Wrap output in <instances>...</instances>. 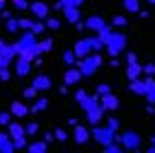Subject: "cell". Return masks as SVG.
<instances>
[{
  "label": "cell",
  "mask_w": 155,
  "mask_h": 153,
  "mask_svg": "<svg viewBox=\"0 0 155 153\" xmlns=\"http://www.w3.org/2000/svg\"><path fill=\"white\" fill-rule=\"evenodd\" d=\"M82 24H85V29H90V32H94V34H97V32H102V29L107 27V19H104V17H99V15H92V17H87Z\"/></svg>",
  "instance_id": "12"
},
{
  "label": "cell",
  "mask_w": 155,
  "mask_h": 153,
  "mask_svg": "<svg viewBox=\"0 0 155 153\" xmlns=\"http://www.w3.org/2000/svg\"><path fill=\"white\" fill-rule=\"evenodd\" d=\"M116 141L124 146V151H138L140 143H143V138H140L136 131H124V134L116 131Z\"/></svg>",
  "instance_id": "6"
},
{
  "label": "cell",
  "mask_w": 155,
  "mask_h": 153,
  "mask_svg": "<svg viewBox=\"0 0 155 153\" xmlns=\"http://www.w3.org/2000/svg\"><path fill=\"white\" fill-rule=\"evenodd\" d=\"M143 75V63H126V78L128 80H136V78H140Z\"/></svg>",
  "instance_id": "19"
},
{
  "label": "cell",
  "mask_w": 155,
  "mask_h": 153,
  "mask_svg": "<svg viewBox=\"0 0 155 153\" xmlns=\"http://www.w3.org/2000/svg\"><path fill=\"white\" fill-rule=\"evenodd\" d=\"M150 143H153V146H155V134H153V136H150Z\"/></svg>",
  "instance_id": "54"
},
{
  "label": "cell",
  "mask_w": 155,
  "mask_h": 153,
  "mask_svg": "<svg viewBox=\"0 0 155 153\" xmlns=\"http://www.w3.org/2000/svg\"><path fill=\"white\" fill-rule=\"evenodd\" d=\"M12 121V114H10V109L7 112H0V126H7Z\"/></svg>",
  "instance_id": "42"
},
{
  "label": "cell",
  "mask_w": 155,
  "mask_h": 153,
  "mask_svg": "<svg viewBox=\"0 0 155 153\" xmlns=\"http://www.w3.org/2000/svg\"><path fill=\"white\" fill-rule=\"evenodd\" d=\"M44 109H48V100L46 97H36V100H31V107H29V114H41Z\"/></svg>",
  "instance_id": "20"
},
{
  "label": "cell",
  "mask_w": 155,
  "mask_h": 153,
  "mask_svg": "<svg viewBox=\"0 0 155 153\" xmlns=\"http://www.w3.org/2000/svg\"><path fill=\"white\" fill-rule=\"evenodd\" d=\"M53 49V39L51 36H41V39H36V44H34V49H31V56L36 58V56H41V53H48Z\"/></svg>",
  "instance_id": "8"
},
{
  "label": "cell",
  "mask_w": 155,
  "mask_h": 153,
  "mask_svg": "<svg viewBox=\"0 0 155 153\" xmlns=\"http://www.w3.org/2000/svg\"><path fill=\"white\" fill-rule=\"evenodd\" d=\"M41 138H44L46 143H51V141H56V138H53V131H46V134H41Z\"/></svg>",
  "instance_id": "48"
},
{
  "label": "cell",
  "mask_w": 155,
  "mask_h": 153,
  "mask_svg": "<svg viewBox=\"0 0 155 153\" xmlns=\"http://www.w3.org/2000/svg\"><path fill=\"white\" fill-rule=\"evenodd\" d=\"M0 15H2V19H10V17H12V12H10V10H0Z\"/></svg>",
  "instance_id": "49"
},
{
  "label": "cell",
  "mask_w": 155,
  "mask_h": 153,
  "mask_svg": "<svg viewBox=\"0 0 155 153\" xmlns=\"http://www.w3.org/2000/svg\"><path fill=\"white\" fill-rule=\"evenodd\" d=\"M36 34L34 32H29V29H22V36L12 44L15 46V51H17V56H24V58H29V61H34V56H31V49H34V44H36Z\"/></svg>",
  "instance_id": "3"
},
{
  "label": "cell",
  "mask_w": 155,
  "mask_h": 153,
  "mask_svg": "<svg viewBox=\"0 0 155 153\" xmlns=\"http://www.w3.org/2000/svg\"><path fill=\"white\" fill-rule=\"evenodd\" d=\"M136 61H138V56H136L133 51H128V53H126V63H136Z\"/></svg>",
  "instance_id": "47"
},
{
  "label": "cell",
  "mask_w": 155,
  "mask_h": 153,
  "mask_svg": "<svg viewBox=\"0 0 155 153\" xmlns=\"http://www.w3.org/2000/svg\"><path fill=\"white\" fill-rule=\"evenodd\" d=\"M143 83H145V92H143V97H145L150 104H155V75H145Z\"/></svg>",
  "instance_id": "17"
},
{
  "label": "cell",
  "mask_w": 155,
  "mask_h": 153,
  "mask_svg": "<svg viewBox=\"0 0 155 153\" xmlns=\"http://www.w3.org/2000/svg\"><path fill=\"white\" fill-rule=\"evenodd\" d=\"M80 107L85 109V119H87V124H92V126L99 124V121L107 117V112H104V107L99 104V97H97V95H94V97L87 95V97L80 102Z\"/></svg>",
  "instance_id": "1"
},
{
  "label": "cell",
  "mask_w": 155,
  "mask_h": 153,
  "mask_svg": "<svg viewBox=\"0 0 155 153\" xmlns=\"http://www.w3.org/2000/svg\"><path fill=\"white\" fill-rule=\"evenodd\" d=\"M12 2H15V0H12Z\"/></svg>",
  "instance_id": "56"
},
{
  "label": "cell",
  "mask_w": 155,
  "mask_h": 153,
  "mask_svg": "<svg viewBox=\"0 0 155 153\" xmlns=\"http://www.w3.org/2000/svg\"><path fill=\"white\" fill-rule=\"evenodd\" d=\"M99 104L104 107V112H116L121 102H119V97L114 92H107V95H99Z\"/></svg>",
  "instance_id": "10"
},
{
  "label": "cell",
  "mask_w": 155,
  "mask_h": 153,
  "mask_svg": "<svg viewBox=\"0 0 155 153\" xmlns=\"http://www.w3.org/2000/svg\"><path fill=\"white\" fill-rule=\"evenodd\" d=\"M17 22H19V29H31V22H34V19H29V17H17Z\"/></svg>",
  "instance_id": "40"
},
{
  "label": "cell",
  "mask_w": 155,
  "mask_h": 153,
  "mask_svg": "<svg viewBox=\"0 0 155 153\" xmlns=\"http://www.w3.org/2000/svg\"><path fill=\"white\" fill-rule=\"evenodd\" d=\"M75 53H73V49H68V51H63V63L65 66H75Z\"/></svg>",
  "instance_id": "36"
},
{
  "label": "cell",
  "mask_w": 155,
  "mask_h": 153,
  "mask_svg": "<svg viewBox=\"0 0 155 153\" xmlns=\"http://www.w3.org/2000/svg\"><path fill=\"white\" fill-rule=\"evenodd\" d=\"M5 5H7V0H0V10H5Z\"/></svg>",
  "instance_id": "53"
},
{
  "label": "cell",
  "mask_w": 155,
  "mask_h": 153,
  "mask_svg": "<svg viewBox=\"0 0 155 153\" xmlns=\"http://www.w3.org/2000/svg\"><path fill=\"white\" fill-rule=\"evenodd\" d=\"M107 51H109V56H119V53H124L126 51V46H128V36L124 34V32H119V29H114L111 32V36L107 39Z\"/></svg>",
  "instance_id": "4"
},
{
  "label": "cell",
  "mask_w": 155,
  "mask_h": 153,
  "mask_svg": "<svg viewBox=\"0 0 155 153\" xmlns=\"http://www.w3.org/2000/svg\"><path fill=\"white\" fill-rule=\"evenodd\" d=\"M39 95H41V92H39L34 85H29V87H24V92H22V100H29V102H31V100H36Z\"/></svg>",
  "instance_id": "27"
},
{
  "label": "cell",
  "mask_w": 155,
  "mask_h": 153,
  "mask_svg": "<svg viewBox=\"0 0 155 153\" xmlns=\"http://www.w3.org/2000/svg\"><path fill=\"white\" fill-rule=\"evenodd\" d=\"M90 138H94L99 146H107L109 141H116V131H111L109 126H99V124H94V126L90 129Z\"/></svg>",
  "instance_id": "5"
},
{
  "label": "cell",
  "mask_w": 155,
  "mask_h": 153,
  "mask_svg": "<svg viewBox=\"0 0 155 153\" xmlns=\"http://www.w3.org/2000/svg\"><path fill=\"white\" fill-rule=\"evenodd\" d=\"M70 136H73V141H75L78 146H85V143L90 141V129H87V126H82V124H75Z\"/></svg>",
  "instance_id": "11"
},
{
  "label": "cell",
  "mask_w": 155,
  "mask_h": 153,
  "mask_svg": "<svg viewBox=\"0 0 155 153\" xmlns=\"http://www.w3.org/2000/svg\"><path fill=\"white\" fill-rule=\"evenodd\" d=\"M145 2H150V5H155V0H145Z\"/></svg>",
  "instance_id": "55"
},
{
  "label": "cell",
  "mask_w": 155,
  "mask_h": 153,
  "mask_svg": "<svg viewBox=\"0 0 155 153\" xmlns=\"http://www.w3.org/2000/svg\"><path fill=\"white\" fill-rule=\"evenodd\" d=\"M126 24H128V19H126L124 15H114V17H111V24H109V27H111V29H124Z\"/></svg>",
  "instance_id": "26"
},
{
  "label": "cell",
  "mask_w": 155,
  "mask_h": 153,
  "mask_svg": "<svg viewBox=\"0 0 155 153\" xmlns=\"http://www.w3.org/2000/svg\"><path fill=\"white\" fill-rule=\"evenodd\" d=\"M27 151H29V153H46V151H48V143H46L44 138H39V141L27 143Z\"/></svg>",
  "instance_id": "24"
},
{
  "label": "cell",
  "mask_w": 155,
  "mask_h": 153,
  "mask_svg": "<svg viewBox=\"0 0 155 153\" xmlns=\"http://www.w3.org/2000/svg\"><path fill=\"white\" fill-rule=\"evenodd\" d=\"M27 143H29V136H22V138H12V146H15V151H17V148H27Z\"/></svg>",
  "instance_id": "38"
},
{
  "label": "cell",
  "mask_w": 155,
  "mask_h": 153,
  "mask_svg": "<svg viewBox=\"0 0 155 153\" xmlns=\"http://www.w3.org/2000/svg\"><path fill=\"white\" fill-rule=\"evenodd\" d=\"M145 112H148V114H155V104L148 102V104H145Z\"/></svg>",
  "instance_id": "51"
},
{
  "label": "cell",
  "mask_w": 155,
  "mask_h": 153,
  "mask_svg": "<svg viewBox=\"0 0 155 153\" xmlns=\"http://www.w3.org/2000/svg\"><path fill=\"white\" fill-rule=\"evenodd\" d=\"M10 114H12L15 119H22V117H29V104H27L24 100H15V102L10 104Z\"/></svg>",
  "instance_id": "14"
},
{
  "label": "cell",
  "mask_w": 155,
  "mask_h": 153,
  "mask_svg": "<svg viewBox=\"0 0 155 153\" xmlns=\"http://www.w3.org/2000/svg\"><path fill=\"white\" fill-rule=\"evenodd\" d=\"M82 80V73L78 70V66H68V70L63 73V83L68 85V87H73V85H78Z\"/></svg>",
  "instance_id": "13"
},
{
  "label": "cell",
  "mask_w": 155,
  "mask_h": 153,
  "mask_svg": "<svg viewBox=\"0 0 155 153\" xmlns=\"http://www.w3.org/2000/svg\"><path fill=\"white\" fill-rule=\"evenodd\" d=\"M31 70V61L24 58V56H15V75L17 78H27Z\"/></svg>",
  "instance_id": "9"
},
{
  "label": "cell",
  "mask_w": 155,
  "mask_h": 153,
  "mask_svg": "<svg viewBox=\"0 0 155 153\" xmlns=\"http://www.w3.org/2000/svg\"><path fill=\"white\" fill-rule=\"evenodd\" d=\"M29 12H31L34 19H46V17L51 15V7H48L44 0H34V2H29Z\"/></svg>",
  "instance_id": "7"
},
{
  "label": "cell",
  "mask_w": 155,
  "mask_h": 153,
  "mask_svg": "<svg viewBox=\"0 0 155 153\" xmlns=\"http://www.w3.org/2000/svg\"><path fill=\"white\" fill-rule=\"evenodd\" d=\"M102 53L99 51H90L87 56H82V58H78L75 61V66H78V70L82 73V78H90V75H94L99 68H102Z\"/></svg>",
  "instance_id": "2"
},
{
  "label": "cell",
  "mask_w": 155,
  "mask_h": 153,
  "mask_svg": "<svg viewBox=\"0 0 155 153\" xmlns=\"http://www.w3.org/2000/svg\"><path fill=\"white\" fill-rule=\"evenodd\" d=\"M53 138H56V141H61V143H65V141L70 138V134H68V131H65L63 126H58V129L53 131Z\"/></svg>",
  "instance_id": "29"
},
{
  "label": "cell",
  "mask_w": 155,
  "mask_h": 153,
  "mask_svg": "<svg viewBox=\"0 0 155 153\" xmlns=\"http://www.w3.org/2000/svg\"><path fill=\"white\" fill-rule=\"evenodd\" d=\"M15 146H12V138L7 131H0V153H12Z\"/></svg>",
  "instance_id": "22"
},
{
  "label": "cell",
  "mask_w": 155,
  "mask_h": 153,
  "mask_svg": "<svg viewBox=\"0 0 155 153\" xmlns=\"http://www.w3.org/2000/svg\"><path fill=\"white\" fill-rule=\"evenodd\" d=\"M82 2H85V0H58L53 7H56V10H63V7H82Z\"/></svg>",
  "instance_id": "25"
},
{
  "label": "cell",
  "mask_w": 155,
  "mask_h": 153,
  "mask_svg": "<svg viewBox=\"0 0 155 153\" xmlns=\"http://www.w3.org/2000/svg\"><path fill=\"white\" fill-rule=\"evenodd\" d=\"M61 12H63V17H65V22H70V24H75V22H80V7H63Z\"/></svg>",
  "instance_id": "21"
},
{
  "label": "cell",
  "mask_w": 155,
  "mask_h": 153,
  "mask_svg": "<svg viewBox=\"0 0 155 153\" xmlns=\"http://www.w3.org/2000/svg\"><path fill=\"white\" fill-rule=\"evenodd\" d=\"M7 134H10V138H22V136H27V134H24V124L17 121L15 117H12V121L7 124Z\"/></svg>",
  "instance_id": "18"
},
{
  "label": "cell",
  "mask_w": 155,
  "mask_h": 153,
  "mask_svg": "<svg viewBox=\"0 0 155 153\" xmlns=\"http://www.w3.org/2000/svg\"><path fill=\"white\" fill-rule=\"evenodd\" d=\"M5 49H7V41H5V39H0V53H2Z\"/></svg>",
  "instance_id": "52"
},
{
  "label": "cell",
  "mask_w": 155,
  "mask_h": 153,
  "mask_svg": "<svg viewBox=\"0 0 155 153\" xmlns=\"http://www.w3.org/2000/svg\"><path fill=\"white\" fill-rule=\"evenodd\" d=\"M90 51H92L90 36H87V39H78V44L73 46V53H75V58H82V56H87Z\"/></svg>",
  "instance_id": "16"
},
{
  "label": "cell",
  "mask_w": 155,
  "mask_h": 153,
  "mask_svg": "<svg viewBox=\"0 0 155 153\" xmlns=\"http://www.w3.org/2000/svg\"><path fill=\"white\" fill-rule=\"evenodd\" d=\"M12 5H15V10H22V12H24V10H29V2H27V0H15Z\"/></svg>",
  "instance_id": "45"
},
{
  "label": "cell",
  "mask_w": 155,
  "mask_h": 153,
  "mask_svg": "<svg viewBox=\"0 0 155 153\" xmlns=\"http://www.w3.org/2000/svg\"><path fill=\"white\" fill-rule=\"evenodd\" d=\"M111 32H114V29H111V27H109V24H107V27H104V29H102V32H97V39H99V41H102V44H107V39H109V36H111Z\"/></svg>",
  "instance_id": "35"
},
{
  "label": "cell",
  "mask_w": 155,
  "mask_h": 153,
  "mask_svg": "<svg viewBox=\"0 0 155 153\" xmlns=\"http://www.w3.org/2000/svg\"><path fill=\"white\" fill-rule=\"evenodd\" d=\"M5 29L7 32H19V22H17V17H10V19H5Z\"/></svg>",
  "instance_id": "32"
},
{
  "label": "cell",
  "mask_w": 155,
  "mask_h": 153,
  "mask_svg": "<svg viewBox=\"0 0 155 153\" xmlns=\"http://www.w3.org/2000/svg\"><path fill=\"white\" fill-rule=\"evenodd\" d=\"M24 134H27V136H36V134H39V124H36V121H27V124H24Z\"/></svg>",
  "instance_id": "34"
},
{
  "label": "cell",
  "mask_w": 155,
  "mask_h": 153,
  "mask_svg": "<svg viewBox=\"0 0 155 153\" xmlns=\"http://www.w3.org/2000/svg\"><path fill=\"white\" fill-rule=\"evenodd\" d=\"M128 90H131L133 95H138V97H143V92H145V83H143V78H136V80H128Z\"/></svg>",
  "instance_id": "23"
},
{
  "label": "cell",
  "mask_w": 155,
  "mask_h": 153,
  "mask_svg": "<svg viewBox=\"0 0 155 153\" xmlns=\"http://www.w3.org/2000/svg\"><path fill=\"white\" fill-rule=\"evenodd\" d=\"M143 75H155V61H150V63L143 66Z\"/></svg>",
  "instance_id": "44"
},
{
  "label": "cell",
  "mask_w": 155,
  "mask_h": 153,
  "mask_svg": "<svg viewBox=\"0 0 155 153\" xmlns=\"http://www.w3.org/2000/svg\"><path fill=\"white\" fill-rule=\"evenodd\" d=\"M90 44H92V51H102V49H104V44L97 39V34H94V36H90Z\"/></svg>",
  "instance_id": "41"
},
{
  "label": "cell",
  "mask_w": 155,
  "mask_h": 153,
  "mask_svg": "<svg viewBox=\"0 0 155 153\" xmlns=\"http://www.w3.org/2000/svg\"><path fill=\"white\" fill-rule=\"evenodd\" d=\"M44 24H46V29H61V19L58 17H51V15L44 19Z\"/></svg>",
  "instance_id": "31"
},
{
  "label": "cell",
  "mask_w": 155,
  "mask_h": 153,
  "mask_svg": "<svg viewBox=\"0 0 155 153\" xmlns=\"http://www.w3.org/2000/svg\"><path fill=\"white\" fill-rule=\"evenodd\" d=\"M44 29H46L44 19H34V22H31V29H29V32H34V34L39 36V34H44Z\"/></svg>",
  "instance_id": "33"
},
{
  "label": "cell",
  "mask_w": 155,
  "mask_h": 153,
  "mask_svg": "<svg viewBox=\"0 0 155 153\" xmlns=\"http://www.w3.org/2000/svg\"><path fill=\"white\" fill-rule=\"evenodd\" d=\"M85 97H87V90H82V87H78V90H75V92H73V100H75V102H78V104H80V102H82V100H85Z\"/></svg>",
  "instance_id": "39"
},
{
  "label": "cell",
  "mask_w": 155,
  "mask_h": 153,
  "mask_svg": "<svg viewBox=\"0 0 155 153\" xmlns=\"http://www.w3.org/2000/svg\"><path fill=\"white\" fill-rule=\"evenodd\" d=\"M10 78H12V75H10V70H7V68H0V80L5 83V80H10Z\"/></svg>",
  "instance_id": "46"
},
{
  "label": "cell",
  "mask_w": 155,
  "mask_h": 153,
  "mask_svg": "<svg viewBox=\"0 0 155 153\" xmlns=\"http://www.w3.org/2000/svg\"><path fill=\"white\" fill-rule=\"evenodd\" d=\"M107 126H109L111 131H119V119H116V117H107Z\"/></svg>",
  "instance_id": "43"
},
{
  "label": "cell",
  "mask_w": 155,
  "mask_h": 153,
  "mask_svg": "<svg viewBox=\"0 0 155 153\" xmlns=\"http://www.w3.org/2000/svg\"><path fill=\"white\" fill-rule=\"evenodd\" d=\"M126 12H138L140 10V0H121Z\"/></svg>",
  "instance_id": "28"
},
{
  "label": "cell",
  "mask_w": 155,
  "mask_h": 153,
  "mask_svg": "<svg viewBox=\"0 0 155 153\" xmlns=\"http://www.w3.org/2000/svg\"><path fill=\"white\" fill-rule=\"evenodd\" d=\"M109 66H111V68H119V56H114V58L109 61Z\"/></svg>",
  "instance_id": "50"
},
{
  "label": "cell",
  "mask_w": 155,
  "mask_h": 153,
  "mask_svg": "<svg viewBox=\"0 0 155 153\" xmlns=\"http://www.w3.org/2000/svg\"><path fill=\"white\" fill-rule=\"evenodd\" d=\"M102 148H104L107 153H121V151H124V146H121L119 141H109V143H107V146H102Z\"/></svg>",
  "instance_id": "30"
},
{
  "label": "cell",
  "mask_w": 155,
  "mask_h": 153,
  "mask_svg": "<svg viewBox=\"0 0 155 153\" xmlns=\"http://www.w3.org/2000/svg\"><path fill=\"white\" fill-rule=\"evenodd\" d=\"M107 92H111V85L109 83H99L97 87H94V95L99 97V95H107Z\"/></svg>",
  "instance_id": "37"
},
{
  "label": "cell",
  "mask_w": 155,
  "mask_h": 153,
  "mask_svg": "<svg viewBox=\"0 0 155 153\" xmlns=\"http://www.w3.org/2000/svg\"><path fill=\"white\" fill-rule=\"evenodd\" d=\"M31 85H34L39 92H46V90H51V87H53V80H51L46 73H39L36 78H31Z\"/></svg>",
  "instance_id": "15"
}]
</instances>
